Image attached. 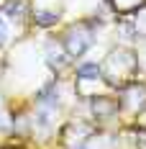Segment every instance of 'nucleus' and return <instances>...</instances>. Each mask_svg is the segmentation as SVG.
I'll return each mask as SVG.
<instances>
[{
	"mask_svg": "<svg viewBox=\"0 0 146 149\" xmlns=\"http://www.w3.org/2000/svg\"><path fill=\"white\" fill-rule=\"evenodd\" d=\"M77 77H80V80H98V77H100V67H98V64H82V67L77 70Z\"/></svg>",
	"mask_w": 146,
	"mask_h": 149,
	"instance_id": "f257e3e1",
	"label": "nucleus"
},
{
	"mask_svg": "<svg viewBox=\"0 0 146 149\" xmlns=\"http://www.w3.org/2000/svg\"><path fill=\"white\" fill-rule=\"evenodd\" d=\"M57 18H59V13H49V10L33 15V21H36L39 26H51V23H57Z\"/></svg>",
	"mask_w": 146,
	"mask_h": 149,
	"instance_id": "f03ea898",
	"label": "nucleus"
},
{
	"mask_svg": "<svg viewBox=\"0 0 146 149\" xmlns=\"http://www.w3.org/2000/svg\"><path fill=\"white\" fill-rule=\"evenodd\" d=\"M18 10H23V0H8L5 13H8V15H21Z\"/></svg>",
	"mask_w": 146,
	"mask_h": 149,
	"instance_id": "7ed1b4c3",
	"label": "nucleus"
},
{
	"mask_svg": "<svg viewBox=\"0 0 146 149\" xmlns=\"http://www.w3.org/2000/svg\"><path fill=\"white\" fill-rule=\"evenodd\" d=\"M39 100H41V103H51V100H54V85H46V88L39 93Z\"/></svg>",
	"mask_w": 146,
	"mask_h": 149,
	"instance_id": "20e7f679",
	"label": "nucleus"
},
{
	"mask_svg": "<svg viewBox=\"0 0 146 149\" xmlns=\"http://www.w3.org/2000/svg\"><path fill=\"white\" fill-rule=\"evenodd\" d=\"M138 149H146V134H144V131L138 134Z\"/></svg>",
	"mask_w": 146,
	"mask_h": 149,
	"instance_id": "39448f33",
	"label": "nucleus"
},
{
	"mask_svg": "<svg viewBox=\"0 0 146 149\" xmlns=\"http://www.w3.org/2000/svg\"><path fill=\"white\" fill-rule=\"evenodd\" d=\"M5 39V26H3V21H0V41Z\"/></svg>",
	"mask_w": 146,
	"mask_h": 149,
	"instance_id": "423d86ee",
	"label": "nucleus"
}]
</instances>
